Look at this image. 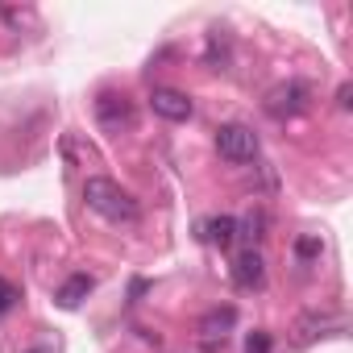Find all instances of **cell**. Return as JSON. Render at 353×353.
<instances>
[{
  "instance_id": "cell-1",
  "label": "cell",
  "mask_w": 353,
  "mask_h": 353,
  "mask_svg": "<svg viewBox=\"0 0 353 353\" xmlns=\"http://www.w3.org/2000/svg\"><path fill=\"white\" fill-rule=\"evenodd\" d=\"M83 200H88V208H92V212H100V216H104V221H112V225H133V221L141 216L137 200H133L121 183L104 179V174H92V179L83 183Z\"/></svg>"
},
{
  "instance_id": "cell-2",
  "label": "cell",
  "mask_w": 353,
  "mask_h": 353,
  "mask_svg": "<svg viewBox=\"0 0 353 353\" xmlns=\"http://www.w3.org/2000/svg\"><path fill=\"white\" fill-rule=\"evenodd\" d=\"M262 104H266V112L274 121H291V117H299V112L312 108V88L303 79H287V83H274Z\"/></svg>"
},
{
  "instance_id": "cell-3",
  "label": "cell",
  "mask_w": 353,
  "mask_h": 353,
  "mask_svg": "<svg viewBox=\"0 0 353 353\" xmlns=\"http://www.w3.org/2000/svg\"><path fill=\"white\" fill-rule=\"evenodd\" d=\"M216 150L225 162H254L258 158V133L250 125H221L216 129Z\"/></svg>"
},
{
  "instance_id": "cell-4",
  "label": "cell",
  "mask_w": 353,
  "mask_h": 353,
  "mask_svg": "<svg viewBox=\"0 0 353 353\" xmlns=\"http://www.w3.org/2000/svg\"><path fill=\"white\" fill-rule=\"evenodd\" d=\"M96 121L108 129V133H125L133 129V104L125 92H100L96 96Z\"/></svg>"
},
{
  "instance_id": "cell-5",
  "label": "cell",
  "mask_w": 353,
  "mask_h": 353,
  "mask_svg": "<svg viewBox=\"0 0 353 353\" xmlns=\"http://www.w3.org/2000/svg\"><path fill=\"white\" fill-rule=\"evenodd\" d=\"M332 332H345V316L341 312H312L295 324V345H312V341L332 336Z\"/></svg>"
},
{
  "instance_id": "cell-6",
  "label": "cell",
  "mask_w": 353,
  "mask_h": 353,
  "mask_svg": "<svg viewBox=\"0 0 353 353\" xmlns=\"http://www.w3.org/2000/svg\"><path fill=\"white\" fill-rule=\"evenodd\" d=\"M150 108H154L162 121H188V117H192V100H188L183 92H174V88H154Z\"/></svg>"
},
{
  "instance_id": "cell-7",
  "label": "cell",
  "mask_w": 353,
  "mask_h": 353,
  "mask_svg": "<svg viewBox=\"0 0 353 353\" xmlns=\"http://www.w3.org/2000/svg\"><path fill=\"white\" fill-rule=\"evenodd\" d=\"M237 324V307H212L204 320H200V336H204V345L208 349H216V345H225V336H229V328Z\"/></svg>"
},
{
  "instance_id": "cell-8",
  "label": "cell",
  "mask_w": 353,
  "mask_h": 353,
  "mask_svg": "<svg viewBox=\"0 0 353 353\" xmlns=\"http://www.w3.org/2000/svg\"><path fill=\"white\" fill-rule=\"evenodd\" d=\"M233 283H237V287H245V291H254V287H262V283H266V262H262V254H258V250H245V254L233 262Z\"/></svg>"
},
{
  "instance_id": "cell-9",
  "label": "cell",
  "mask_w": 353,
  "mask_h": 353,
  "mask_svg": "<svg viewBox=\"0 0 353 353\" xmlns=\"http://www.w3.org/2000/svg\"><path fill=\"white\" fill-rule=\"evenodd\" d=\"M92 287H96V279H92V274H71V279L59 287V303H63V307H79V303L88 299V291H92Z\"/></svg>"
},
{
  "instance_id": "cell-10",
  "label": "cell",
  "mask_w": 353,
  "mask_h": 353,
  "mask_svg": "<svg viewBox=\"0 0 353 353\" xmlns=\"http://www.w3.org/2000/svg\"><path fill=\"white\" fill-rule=\"evenodd\" d=\"M266 229H270V216H266L262 208H254V212H245V221H237V233L250 241V250L266 237Z\"/></svg>"
},
{
  "instance_id": "cell-11",
  "label": "cell",
  "mask_w": 353,
  "mask_h": 353,
  "mask_svg": "<svg viewBox=\"0 0 353 353\" xmlns=\"http://www.w3.org/2000/svg\"><path fill=\"white\" fill-rule=\"evenodd\" d=\"M204 237L225 250V245H233V237H237V221H233V216H212V221L204 225Z\"/></svg>"
},
{
  "instance_id": "cell-12",
  "label": "cell",
  "mask_w": 353,
  "mask_h": 353,
  "mask_svg": "<svg viewBox=\"0 0 353 353\" xmlns=\"http://www.w3.org/2000/svg\"><path fill=\"white\" fill-rule=\"evenodd\" d=\"M270 349H274L270 332H262V328H258V332H250V336H245V353H270Z\"/></svg>"
},
{
  "instance_id": "cell-13",
  "label": "cell",
  "mask_w": 353,
  "mask_h": 353,
  "mask_svg": "<svg viewBox=\"0 0 353 353\" xmlns=\"http://www.w3.org/2000/svg\"><path fill=\"white\" fill-rule=\"evenodd\" d=\"M17 299H21V295H17V287H13L9 279H0V316H5V312L17 303Z\"/></svg>"
},
{
  "instance_id": "cell-14",
  "label": "cell",
  "mask_w": 353,
  "mask_h": 353,
  "mask_svg": "<svg viewBox=\"0 0 353 353\" xmlns=\"http://www.w3.org/2000/svg\"><path fill=\"white\" fill-rule=\"evenodd\" d=\"M295 254L307 262V258H316V254H320V241H316V237H299V241H295Z\"/></svg>"
},
{
  "instance_id": "cell-15",
  "label": "cell",
  "mask_w": 353,
  "mask_h": 353,
  "mask_svg": "<svg viewBox=\"0 0 353 353\" xmlns=\"http://www.w3.org/2000/svg\"><path fill=\"white\" fill-rule=\"evenodd\" d=\"M349 96H353V88H349V83H341V92H336V104H341V108H349Z\"/></svg>"
}]
</instances>
